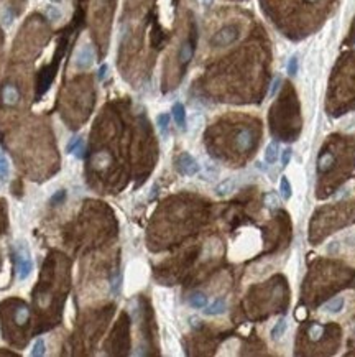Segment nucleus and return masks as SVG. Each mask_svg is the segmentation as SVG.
<instances>
[{
  "instance_id": "obj_13",
  "label": "nucleus",
  "mask_w": 355,
  "mask_h": 357,
  "mask_svg": "<svg viewBox=\"0 0 355 357\" xmlns=\"http://www.w3.org/2000/svg\"><path fill=\"white\" fill-rule=\"evenodd\" d=\"M233 190H235V181H233V180H226V181H222L221 185L216 188V194L217 196H227V194H230Z\"/></svg>"
},
{
  "instance_id": "obj_29",
  "label": "nucleus",
  "mask_w": 355,
  "mask_h": 357,
  "mask_svg": "<svg viewBox=\"0 0 355 357\" xmlns=\"http://www.w3.org/2000/svg\"><path fill=\"white\" fill-rule=\"evenodd\" d=\"M279 86H281V78H277L273 81V87H272V96H275L277 94V91L279 89Z\"/></svg>"
},
{
  "instance_id": "obj_10",
  "label": "nucleus",
  "mask_w": 355,
  "mask_h": 357,
  "mask_svg": "<svg viewBox=\"0 0 355 357\" xmlns=\"http://www.w3.org/2000/svg\"><path fill=\"white\" fill-rule=\"evenodd\" d=\"M334 162H335V158H334V155L332 153H322L319 160H317V170H319V173H326V171H329L330 168H332L334 165Z\"/></svg>"
},
{
  "instance_id": "obj_21",
  "label": "nucleus",
  "mask_w": 355,
  "mask_h": 357,
  "mask_svg": "<svg viewBox=\"0 0 355 357\" xmlns=\"http://www.w3.org/2000/svg\"><path fill=\"white\" fill-rule=\"evenodd\" d=\"M31 356L33 357L45 356V341L43 339H36V342L33 344V349H31Z\"/></svg>"
},
{
  "instance_id": "obj_4",
  "label": "nucleus",
  "mask_w": 355,
  "mask_h": 357,
  "mask_svg": "<svg viewBox=\"0 0 355 357\" xmlns=\"http://www.w3.org/2000/svg\"><path fill=\"white\" fill-rule=\"evenodd\" d=\"M94 59H96L94 48H92L91 45H84L79 48L77 55H76V61H74V63H76V66L79 69H87L94 64Z\"/></svg>"
},
{
  "instance_id": "obj_2",
  "label": "nucleus",
  "mask_w": 355,
  "mask_h": 357,
  "mask_svg": "<svg viewBox=\"0 0 355 357\" xmlns=\"http://www.w3.org/2000/svg\"><path fill=\"white\" fill-rule=\"evenodd\" d=\"M15 267L18 280H26L30 276L31 270H33V264H31V258L28 255L26 248H18L15 255Z\"/></svg>"
},
{
  "instance_id": "obj_8",
  "label": "nucleus",
  "mask_w": 355,
  "mask_h": 357,
  "mask_svg": "<svg viewBox=\"0 0 355 357\" xmlns=\"http://www.w3.org/2000/svg\"><path fill=\"white\" fill-rule=\"evenodd\" d=\"M204 308H205L204 309L205 314H209V316H216V314H221V313L226 311L227 303H226V300L219 298V300H216V302H212L211 304H205Z\"/></svg>"
},
{
  "instance_id": "obj_7",
  "label": "nucleus",
  "mask_w": 355,
  "mask_h": 357,
  "mask_svg": "<svg viewBox=\"0 0 355 357\" xmlns=\"http://www.w3.org/2000/svg\"><path fill=\"white\" fill-rule=\"evenodd\" d=\"M173 119H175L176 125L179 127V129H186V110L181 102H176V104L173 106Z\"/></svg>"
},
{
  "instance_id": "obj_5",
  "label": "nucleus",
  "mask_w": 355,
  "mask_h": 357,
  "mask_svg": "<svg viewBox=\"0 0 355 357\" xmlns=\"http://www.w3.org/2000/svg\"><path fill=\"white\" fill-rule=\"evenodd\" d=\"M0 97H2V102L8 107H13L20 102V91L17 89L15 84L7 82L5 86L2 87V92H0Z\"/></svg>"
},
{
  "instance_id": "obj_23",
  "label": "nucleus",
  "mask_w": 355,
  "mask_h": 357,
  "mask_svg": "<svg viewBox=\"0 0 355 357\" xmlns=\"http://www.w3.org/2000/svg\"><path fill=\"white\" fill-rule=\"evenodd\" d=\"M64 199H66V191L61 190V191H58V192H56V194L51 196L50 203L53 204V206H58V204H61Z\"/></svg>"
},
{
  "instance_id": "obj_17",
  "label": "nucleus",
  "mask_w": 355,
  "mask_h": 357,
  "mask_svg": "<svg viewBox=\"0 0 355 357\" xmlns=\"http://www.w3.org/2000/svg\"><path fill=\"white\" fill-rule=\"evenodd\" d=\"M284 331H286V319L279 318L277 321V324L273 326V330H272V337L273 339H281Z\"/></svg>"
},
{
  "instance_id": "obj_27",
  "label": "nucleus",
  "mask_w": 355,
  "mask_h": 357,
  "mask_svg": "<svg viewBox=\"0 0 355 357\" xmlns=\"http://www.w3.org/2000/svg\"><path fill=\"white\" fill-rule=\"evenodd\" d=\"M107 71H109V66H107V64H102V66L99 68V74H97V78H99L101 81H104L105 76H107Z\"/></svg>"
},
{
  "instance_id": "obj_3",
  "label": "nucleus",
  "mask_w": 355,
  "mask_h": 357,
  "mask_svg": "<svg viewBox=\"0 0 355 357\" xmlns=\"http://www.w3.org/2000/svg\"><path fill=\"white\" fill-rule=\"evenodd\" d=\"M176 168L181 175L186 176H194L199 173V163L191 157L189 153H181L176 160Z\"/></svg>"
},
{
  "instance_id": "obj_6",
  "label": "nucleus",
  "mask_w": 355,
  "mask_h": 357,
  "mask_svg": "<svg viewBox=\"0 0 355 357\" xmlns=\"http://www.w3.org/2000/svg\"><path fill=\"white\" fill-rule=\"evenodd\" d=\"M254 145V134L249 129L239 130V134L235 135V147L239 152H249Z\"/></svg>"
},
{
  "instance_id": "obj_19",
  "label": "nucleus",
  "mask_w": 355,
  "mask_h": 357,
  "mask_svg": "<svg viewBox=\"0 0 355 357\" xmlns=\"http://www.w3.org/2000/svg\"><path fill=\"white\" fill-rule=\"evenodd\" d=\"M279 194H281L283 199L291 198V186H289V183L284 176L281 178V183H279Z\"/></svg>"
},
{
  "instance_id": "obj_12",
  "label": "nucleus",
  "mask_w": 355,
  "mask_h": 357,
  "mask_svg": "<svg viewBox=\"0 0 355 357\" xmlns=\"http://www.w3.org/2000/svg\"><path fill=\"white\" fill-rule=\"evenodd\" d=\"M28 319H30V309H28V306H18L15 313H13V321L18 326H23V324L28 323Z\"/></svg>"
},
{
  "instance_id": "obj_32",
  "label": "nucleus",
  "mask_w": 355,
  "mask_h": 357,
  "mask_svg": "<svg viewBox=\"0 0 355 357\" xmlns=\"http://www.w3.org/2000/svg\"><path fill=\"white\" fill-rule=\"evenodd\" d=\"M201 2H203L204 5H211V3H212V0H201Z\"/></svg>"
},
{
  "instance_id": "obj_14",
  "label": "nucleus",
  "mask_w": 355,
  "mask_h": 357,
  "mask_svg": "<svg viewBox=\"0 0 355 357\" xmlns=\"http://www.w3.org/2000/svg\"><path fill=\"white\" fill-rule=\"evenodd\" d=\"M278 143L277 142H273V143H270L268 147H266L265 150V162L266 163H275L278 160Z\"/></svg>"
},
{
  "instance_id": "obj_1",
  "label": "nucleus",
  "mask_w": 355,
  "mask_h": 357,
  "mask_svg": "<svg viewBox=\"0 0 355 357\" xmlns=\"http://www.w3.org/2000/svg\"><path fill=\"white\" fill-rule=\"evenodd\" d=\"M237 38H239V28L235 25H228V27L221 28V30L212 36L211 45L221 48V46H228L230 43H233Z\"/></svg>"
},
{
  "instance_id": "obj_22",
  "label": "nucleus",
  "mask_w": 355,
  "mask_h": 357,
  "mask_svg": "<svg viewBox=\"0 0 355 357\" xmlns=\"http://www.w3.org/2000/svg\"><path fill=\"white\" fill-rule=\"evenodd\" d=\"M0 178H2V180H7L8 178V162H7V158L3 157L2 152H0Z\"/></svg>"
},
{
  "instance_id": "obj_11",
  "label": "nucleus",
  "mask_w": 355,
  "mask_h": 357,
  "mask_svg": "<svg viewBox=\"0 0 355 357\" xmlns=\"http://www.w3.org/2000/svg\"><path fill=\"white\" fill-rule=\"evenodd\" d=\"M344 304H345V302H344L342 297H335L332 300H329V302L322 306V309L328 311V313H339V311H342Z\"/></svg>"
},
{
  "instance_id": "obj_26",
  "label": "nucleus",
  "mask_w": 355,
  "mask_h": 357,
  "mask_svg": "<svg viewBox=\"0 0 355 357\" xmlns=\"http://www.w3.org/2000/svg\"><path fill=\"white\" fill-rule=\"evenodd\" d=\"M291 155H293V150L291 148H284L283 150V153H281V163H283V166H286L288 163H289V158H291Z\"/></svg>"
},
{
  "instance_id": "obj_30",
  "label": "nucleus",
  "mask_w": 355,
  "mask_h": 357,
  "mask_svg": "<svg viewBox=\"0 0 355 357\" xmlns=\"http://www.w3.org/2000/svg\"><path fill=\"white\" fill-rule=\"evenodd\" d=\"M77 140H79V137H74L71 142L68 143V153H73V148L76 147V143H77Z\"/></svg>"
},
{
  "instance_id": "obj_20",
  "label": "nucleus",
  "mask_w": 355,
  "mask_h": 357,
  "mask_svg": "<svg viewBox=\"0 0 355 357\" xmlns=\"http://www.w3.org/2000/svg\"><path fill=\"white\" fill-rule=\"evenodd\" d=\"M265 204H266V208H270V209H277L279 206L278 196L275 194V192H268V194L265 196Z\"/></svg>"
},
{
  "instance_id": "obj_9",
  "label": "nucleus",
  "mask_w": 355,
  "mask_h": 357,
  "mask_svg": "<svg viewBox=\"0 0 355 357\" xmlns=\"http://www.w3.org/2000/svg\"><path fill=\"white\" fill-rule=\"evenodd\" d=\"M193 55H194V48H193V45H191V41H184V43L181 45V48H179V63H181V66H186V64H188L189 61L193 59Z\"/></svg>"
},
{
  "instance_id": "obj_24",
  "label": "nucleus",
  "mask_w": 355,
  "mask_h": 357,
  "mask_svg": "<svg viewBox=\"0 0 355 357\" xmlns=\"http://www.w3.org/2000/svg\"><path fill=\"white\" fill-rule=\"evenodd\" d=\"M288 74L289 76H296L298 74V58L296 56H291L288 61Z\"/></svg>"
},
{
  "instance_id": "obj_31",
  "label": "nucleus",
  "mask_w": 355,
  "mask_h": 357,
  "mask_svg": "<svg viewBox=\"0 0 355 357\" xmlns=\"http://www.w3.org/2000/svg\"><path fill=\"white\" fill-rule=\"evenodd\" d=\"M296 316H298V319H304L306 318V308H300V309H298Z\"/></svg>"
},
{
  "instance_id": "obj_16",
  "label": "nucleus",
  "mask_w": 355,
  "mask_h": 357,
  "mask_svg": "<svg viewBox=\"0 0 355 357\" xmlns=\"http://www.w3.org/2000/svg\"><path fill=\"white\" fill-rule=\"evenodd\" d=\"M324 326L322 324H311L309 330H307V336H309L311 341H319L322 336H324Z\"/></svg>"
},
{
  "instance_id": "obj_15",
  "label": "nucleus",
  "mask_w": 355,
  "mask_h": 357,
  "mask_svg": "<svg viewBox=\"0 0 355 357\" xmlns=\"http://www.w3.org/2000/svg\"><path fill=\"white\" fill-rule=\"evenodd\" d=\"M189 303L193 308H204L207 304V297L204 293H201V291H196V293L189 297Z\"/></svg>"
},
{
  "instance_id": "obj_25",
  "label": "nucleus",
  "mask_w": 355,
  "mask_h": 357,
  "mask_svg": "<svg viewBox=\"0 0 355 357\" xmlns=\"http://www.w3.org/2000/svg\"><path fill=\"white\" fill-rule=\"evenodd\" d=\"M73 153L76 155V158H82L84 157V140L81 137H79L76 147L73 148Z\"/></svg>"
},
{
  "instance_id": "obj_33",
  "label": "nucleus",
  "mask_w": 355,
  "mask_h": 357,
  "mask_svg": "<svg viewBox=\"0 0 355 357\" xmlns=\"http://www.w3.org/2000/svg\"><path fill=\"white\" fill-rule=\"evenodd\" d=\"M307 2H317V0H307Z\"/></svg>"
},
{
  "instance_id": "obj_28",
  "label": "nucleus",
  "mask_w": 355,
  "mask_h": 357,
  "mask_svg": "<svg viewBox=\"0 0 355 357\" xmlns=\"http://www.w3.org/2000/svg\"><path fill=\"white\" fill-rule=\"evenodd\" d=\"M48 17L51 18V20H58V18H59V12L56 10L54 7H50L48 8Z\"/></svg>"
},
{
  "instance_id": "obj_18",
  "label": "nucleus",
  "mask_w": 355,
  "mask_h": 357,
  "mask_svg": "<svg viewBox=\"0 0 355 357\" xmlns=\"http://www.w3.org/2000/svg\"><path fill=\"white\" fill-rule=\"evenodd\" d=\"M156 124H158V129H160L161 135H163V137H166L168 129H170V115H168V114H160L156 117Z\"/></svg>"
}]
</instances>
